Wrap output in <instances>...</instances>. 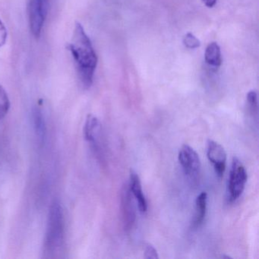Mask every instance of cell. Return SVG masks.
Masks as SVG:
<instances>
[{
    "instance_id": "8",
    "label": "cell",
    "mask_w": 259,
    "mask_h": 259,
    "mask_svg": "<svg viewBox=\"0 0 259 259\" xmlns=\"http://www.w3.org/2000/svg\"><path fill=\"white\" fill-rule=\"evenodd\" d=\"M101 122L96 116L89 115L84 127V136L86 141L90 143L95 152L101 155Z\"/></svg>"
},
{
    "instance_id": "6",
    "label": "cell",
    "mask_w": 259,
    "mask_h": 259,
    "mask_svg": "<svg viewBox=\"0 0 259 259\" xmlns=\"http://www.w3.org/2000/svg\"><path fill=\"white\" fill-rule=\"evenodd\" d=\"M133 196L130 192V186L125 184L121 192V210H122V222L125 231L133 229L136 220V207Z\"/></svg>"
},
{
    "instance_id": "15",
    "label": "cell",
    "mask_w": 259,
    "mask_h": 259,
    "mask_svg": "<svg viewBox=\"0 0 259 259\" xmlns=\"http://www.w3.org/2000/svg\"><path fill=\"white\" fill-rule=\"evenodd\" d=\"M183 44L189 49H196L201 45L200 40L192 33H188L183 39Z\"/></svg>"
},
{
    "instance_id": "3",
    "label": "cell",
    "mask_w": 259,
    "mask_h": 259,
    "mask_svg": "<svg viewBox=\"0 0 259 259\" xmlns=\"http://www.w3.org/2000/svg\"><path fill=\"white\" fill-rule=\"evenodd\" d=\"M247 172L239 158L235 157L232 161L228 181L229 200L234 201L240 197L246 184Z\"/></svg>"
},
{
    "instance_id": "13",
    "label": "cell",
    "mask_w": 259,
    "mask_h": 259,
    "mask_svg": "<svg viewBox=\"0 0 259 259\" xmlns=\"http://www.w3.org/2000/svg\"><path fill=\"white\" fill-rule=\"evenodd\" d=\"M247 109L250 116L256 120H257L258 114V105H257V95L255 91H251L248 92L246 97Z\"/></svg>"
},
{
    "instance_id": "9",
    "label": "cell",
    "mask_w": 259,
    "mask_h": 259,
    "mask_svg": "<svg viewBox=\"0 0 259 259\" xmlns=\"http://www.w3.org/2000/svg\"><path fill=\"white\" fill-rule=\"evenodd\" d=\"M128 186L133 198L137 202L141 213H146L148 210V203L142 190V183L137 172L133 169L130 170Z\"/></svg>"
},
{
    "instance_id": "11",
    "label": "cell",
    "mask_w": 259,
    "mask_h": 259,
    "mask_svg": "<svg viewBox=\"0 0 259 259\" xmlns=\"http://www.w3.org/2000/svg\"><path fill=\"white\" fill-rule=\"evenodd\" d=\"M33 122H34V130L39 142L43 143L46 137V122H45L43 110L39 105L34 107L33 110Z\"/></svg>"
},
{
    "instance_id": "18",
    "label": "cell",
    "mask_w": 259,
    "mask_h": 259,
    "mask_svg": "<svg viewBox=\"0 0 259 259\" xmlns=\"http://www.w3.org/2000/svg\"><path fill=\"white\" fill-rule=\"evenodd\" d=\"M201 1L208 8H213L217 4V0H201Z\"/></svg>"
},
{
    "instance_id": "10",
    "label": "cell",
    "mask_w": 259,
    "mask_h": 259,
    "mask_svg": "<svg viewBox=\"0 0 259 259\" xmlns=\"http://www.w3.org/2000/svg\"><path fill=\"white\" fill-rule=\"evenodd\" d=\"M207 194L201 192L195 200V211L192 221V227L195 229L201 227L204 222L207 212Z\"/></svg>"
},
{
    "instance_id": "7",
    "label": "cell",
    "mask_w": 259,
    "mask_h": 259,
    "mask_svg": "<svg viewBox=\"0 0 259 259\" xmlns=\"http://www.w3.org/2000/svg\"><path fill=\"white\" fill-rule=\"evenodd\" d=\"M207 157L213 164L217 176L219 178L223 177L227 166V153L224 147L214 141H207Z\"/></svg>"
},
{
    "instance_id": "14",
    "label": "cell",
    "mask_w": 259,
    "mask_h": 259,
    "mask_svg": "<svg viewBox=\"0 0 259 259\" xmlns=\"http://www.w3.org/2000/svg\"><path fill=\"white\" fill-rule=\"evenodd\" d=\"M10 109V101L5 89L0 84V120L4 119Z\"/></svg>"
},
{
    "instance_id": "4",
    "label": "cell",
    "mask_w": 259,
    "mask_h": 259,
    "mask_svg": "<svg viewBox=\"0 0 259 259\" xmlns=\"http://www.w3.org/2000/svg\"><path fill=\"white\" fill-rule=\"evenodd\" d=\"M49 0H30L28 6L30 28L34 37L41 34L45 19L48 16Z\"/></svg>"
},
{
    "instance_id": "12",
    "label": "cell",
    "mask_w": 259,
    "mask_h": 259,
    "mask_svg": "<svg viewBox=\"0 0 259 259\" xmlns=\"http://www.w3.org/2000/svg\"><path fill=\"white\" fill-rule=\"evenodd\" d=\"M204 60L209 66L219 67L222 63L221 48L218 44L213 42L209 44L206 48Z\"/></svg>"
},
{
    "instance_id": "16",
    "label": "cell",
    "mask_w": 259,
    "mask_h": 259,
    "mask_svg": "<svg viewBox=\"0 0 259 259\" xmlns=\"http://www.w3.org/2000/svg\"><path fill=\"white\" fill-rule=\"evenodd\" d=\"M145 258L146 259H157L159 258L158 253L157 249L154 248V245L148 243L145 245Z\"/></svg>"
},
{
    "instance_id": "1",
    "label": "cell",
    "mask_w": 259,
    "mask_h": 259,
    "mask_svg": "<svg viewBox=\"0 0 259 259\" xmlns=\"http://www.w3.org/2000/svg\"><path fill=\"white\" fill-rule=\"evenodd\" d=\"M68 49L73 57L81 84L86 89L90 88L98 66V57L90 38L78 22L75 24L73 36L68 45Z\"/></svg>"
},
{
    "instance_id": "5",
    "label": "cell",
    "mask_w": 259,
    "mask_h": 259,
    "mask_svg": "<svg viewBox=\"0 0 259 259\" xmlns=\"http://www.w3.org/2000/svg\"><path fill=\"white\" fill-rule=\"evenodd\" d=\"M178 159L186 176L194 178L199 174L201 160L199 156L192 147L183 145L179 151Z\"/></svg>"
},
{
    "instance_id": "2",
    "label": "cell",
    "mask_w": 259,
    "mask_h": 259,
    "mask_svg": "<svg viewBox=\"0 0 259 259\" xmlns=\"http://www.w3.org/2000/svg\"><path fill=\"white\" fill-rule=\"evenodd\" d=\"M64 239V217L63 207L60 201L54 200L49 209L46 237H45V251L49 254L58 251L63 245Z\"/></svg>"
},
{
    "instance_id": "17",
    "label": "cell",
    "mask_w": 259,
    "mask_h": 259,
    "mask_svg": "<svg viewBox=\"0 0 259 259\" xmlns=\"http://www.w3.org/2000/svg\"><path fill=\"white\" fill-rule=\"evenodd\" d=\"M7 36H8V33H7V28L3 21L0 19V48L7 43Z\"/></svg>"
}]
</instances>
